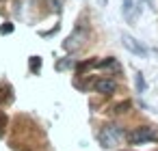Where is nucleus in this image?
Returning <instances> with one entry per match:
<instances>
[{"mask_svg": "<svg viewBox=\"0 0 158 151\" xmlns=\"http://www.w3.org/2000/svg\"><path fill=\"white\" fill-rule=\"evenodd\" d=\"M126 140L130 145H139V142H158V129L152 125H141L134 127L130 134H126Z\"/></svg>", "mask_w": 158, "mask_h": 151, "instance_id": "obj_2", "label": "nucleus"}, {"mask_svg": "<svg viewBox=\"0 0 158 151\" xmlns=\"http://www.w3.org/2000/svg\"><path fill=\"white\" fill-rule=\"evenodd\" d=\"M100 145L104 147V149H115L117 145H121L123 142V138H126V132L119 127V125H104V129L100 132Z\"/></svg>", "mask_w": 158, "mask_h": 151, "instance_id": "obj_1", "label": "nucleus"}, {"mask_svg": "<svg viewBox=\"0 0 158 151\" xmlns=\"http://www.w3.org/2000/svg\"><path fill=\"white\" fill-rule=\"evenodd\" d=\"M121 43H123V48H128L132 54H136V56H147V48L141 43V41H136L134 37H130V35H121Z\"/></svg>", "mask_w": 158, "mask_h": 151, "instance_id": "obj_4", "label": "nucleus"}, {"mask_svg": "<svg viewBox=\"0 0 158 151\" xmlns=\"http://www.w3.org/2000/svg\"><path fill=\"white\" fill-rule=\"evenodd\" d=\"M28 67H31V71H33V74H37V71L41 69V58H39V56H31Z\"/></svg>", "mask_w": 158, "mask_h": 151, "instance_id": "obj_7", "label": "nucleus"}, {"mask_svg": "<svg viewBox=\"0 0 158 151\" xmlns=\"http://www.w3.org/2000/svg\"><path fill=\"white\" fill-rule=\"evenodd\" d=\"M0 125H5V114L0 112ZM0 134H2V127H0Z\"/></svg>", "mask_w": 158, "mask_h": 151, "instance_id": "obj_13", "label": "nucleus"}, {"mask_svg": "<svg viewBox=\"0 0 158 151\" xmlns=\"http://www.w3.org/2000/svg\"><path fill=\"white\" fill-rule=\"evenodd\" d=\"M128 106H130L128 101H123V104H119V106H117V112H126V108H128Z\"/></svg>", "mask_w": 158, "mask_h": 151, "instance_id": "obj_12", "label": "nucleus"}, {"mask_svg": "<svg viewBox=\"0 0 158 151\" xmlns=\"http://www.w3.org/2000/svg\"><path fill=\"white\" fill-rule=\"evenodd\" d=\"M48 7H50L52 11H61V7H63V0H48Z\"/></svg>", "mask_w": 158, "mask_h": 151, "instance_id": "obj_9", "label": "nucleus"}, {"mask_svg": "<svg viewBox=\"0 0 158 151\" xmlns=\"http://www.w3.org/2000/svg\"><path fill=\"white\" fill-rule=\"evenodd\" d=\"M93 89H95L98 93H102V95H113V93L117 91V84H115V80H110V78H100V80H95Z\"/></svg>", "mask_w": 158, "mask_h": 151, "instance_id": "obj_5", "label": "nucleus"}, {"mask_svg": "<svg viewBox=\"0 0 158 151\" xmlns=\"http://www.w3.org/2000/svg\"><path fill=\"white\" fill-rule=\"evenodd\" d=\"M11 33H13V24L11 22H7V24L0 26V35H11Z\"/></svg>", "mask_w": 158, "mask_h": 151, "instance_id": "obj_10", "label": "nucleus"}, {"mask_svg": "<svg viewBox=\"0 0 158 151\" xmlns=\"http://www.w3.org/2000/svg\"><path fill=\"white\" fill-rule=\"evenodd\" d=\"M136 91L139 93L145 91V78H143V74H136Z\"/></svg>", "mask_w": 158, "mask_h": 151, "instance_id": "obj_8", "label": "nucleus"}, {"mask_svg": "<svg viewBox=\"0 0 158 151\" xmlns=\"http://www.w3.org/2000/svg\"><path fill=\"white\" fill-rule=\"evenodd\" d=\"M72 65H74V61H72V58H67V61H61V63L56 65V69H59V71H63V69H67V67H72Z\"/></svg>", "mask_w": 158, "mask_h": 151, "instance_id": "obj_11", "label": "nucleus"}, {"mask_svg": "<svg viewBox=\"0 0 158 151\" xmlns=\"http://www.w3.org/2000/svg\"><path fill=\"white\" fill-rule=\"evenodd\" d=\"M87 41H89V30H87L82 24H78V26L74 28V33L63 41V48H65L67 52H78Z\"/></svg>", "mask_w": 158, "mask_h": 151, "instance_id": "obj_3", "label": "nucleus"}, {"mask_svg": "<svg viewBox=\"0 0 158 151\" xmlns=\"http://www.w3.org/2000/svg\"><path fill=\"white\" fill-rule=\"evenodd\" d=\"M121 5H123V9H121L123 15L132 22V20H134V2H132V0H121Z\"/></svg>", "mask_w": 158, "mask_h": 151, "instance_id": "obj_6", "label": "nucleus"}]
</instances>
